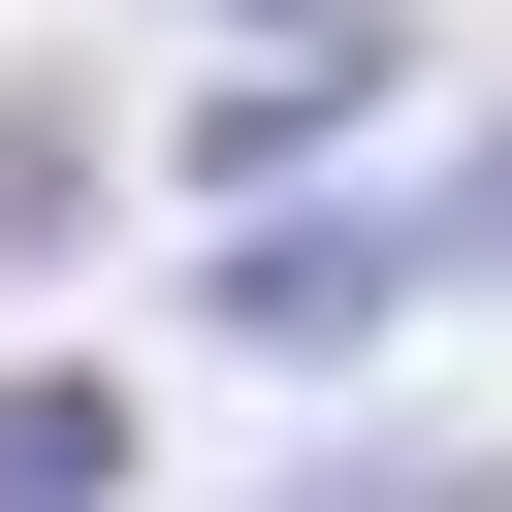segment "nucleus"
Segmentation results:
<instances>
[{
    "mask_svg": "<svg viewBox=\"0 0 512 512\" xmlns=\"http://www.w3.org/2000/svg\"><path fill=\"white\" fill-rule=\"evenodd\" d=\"M384 320H416L384 192H352V224H320V192H256V224H224V352H384Z\"/></svg>",
    "mask_w": 512,
    "mask_h": 512,
    "instance_id": "2",
    "label": "nucleus"
},
{
    "mask_svg": "<svg viewBox=\"0 0 512 512\" xmlns=\"http://www.w3.org/2000/svg\"><path fill=\"white\" fill-rule=\"evenodd\" d=\"M384 256H416V320H448V288H512V128H480L448 192H384Z\"/></svg>",
    "mask_w": 512,
    "mask_h": 512,
    "instance_id": "4",
    "label": "nucleus"
},
{
    "mask_svg": "<svg viewBox=\"0 0 512 512\" xmlns=\"http://www.w3.org/2000/svg\"><path fill=\"white\" fill-rule=\"evenodd\" d=\"M288 512H512V448H352V480H288Z\"/></svg>",
    "mask_w": 512,
    "mask_h": 512,
    "instance_id": "5",
    "label": "nucleus"
},
{
    "mask_svg": "<svg viewBox=\"0 0 512 512\" xmlns=\"http://www.w3.org/2000/svg\"><path fill=\"white\" fill-rule=\"evenodd\" d=\"M384 96H416V32H384V0H320V32H288V64H256V96L192 128V192H320V160L384 128Z\"/></svg>",
    "mask_w": 512,
    "mask_h": 512,
    "instance_id": "1",
    "label": "nucleus"
},
{
    "mask_svg": "<svg viewBox=\"0 0 512 512\" xmlns=\"http://www.w3.org/2000/svg\"><path fill=\"white\" fill-rule=\"evenodd\" d=\"M0 512H128V384H0Z\"/></svg>",
    "mask_w": 512,
    "mask_h": 512,
    "instance_id": "3",
    "label": "nucleus"
},
{
    "mask_svg": "<svg viewBox=\"0 0 512 512\" xmlns=\"http://www.w3.org/2000/svg\"><path fill=\"white\" fill-rule=\"evenodd\" d=\"M288 32H320V0H288Z\"/></svg>",
    "mask_w": 512,
    "mask_h": 512,
    "instance_id": "6",
    "label": "nucleus"
}]
</instances>
